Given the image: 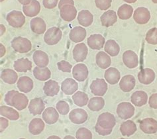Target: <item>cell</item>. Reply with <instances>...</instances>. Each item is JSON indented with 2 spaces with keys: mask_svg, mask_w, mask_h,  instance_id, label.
Here are the masks:
<instances>
[{
  "mask_svg": "<svg viewBox=\"0 0 157 139\" xmlns=\"http://www.w3.org/2000/svg\"><path fill=\"white\" fill-rule=\"evenodd\" d=\"M67 4H70V5L74 6V2L73 0H60L59 3V5H58V7H59V9H60L64 5H67Z\"/></svg>",
  "mask_w": 157,
  "mask_h": 139,
  "instance_id": "cell-52",
  "label": "cell"
},
{
  "mask_svg": "<svg viewBox=\"0 0 157 139\" xmlns=\"http://www.w3.org/2000/svg\"><path fill=\"white\" fill-rule=\"evenodd\" d=\"M9 125V121L3 117H0V132L3 133Z\"/></svg>",
  "mask_w": 157,
  "mask_h": 139,
  "instance_id": "cell-51",
  "label": "cell"
},
{
  "mask_svg": "<svg viewBox=\"0 0 157 139\" xmlns=\"http://www.w3.org/2000/svg\"><path fill=\"white\" fill-rule=\"evenodd\" d=\"M105 52L111 56H116L120 52V47L114 40L110 39L106 42L104 47Z\"/></svg>",
  "mask_w": 157,
  "mask_h": 139,
  "instance_id": "cell-39",
  "label": "cell"
},
{
  "mask_svg": "<svg viewBox=\"0 0 157 139\" xmlns=\"http://www.w3.org/2000/svg\"><path fill=\"white\" fill-rule=\"evenodd\" d=\"M33 73L35 78L40 81H47L50 79L51 76V72L47 67L40 68L36 66L34 68Z\"/></svg>",
  "mask_w": 157,
  "mask_h": 139,
  "instance_id": "cell-37",
  "label": "cell"
},
{
  "mask_svg": "<svg viewBox=\"0 0 157 139\" xmlns=\"http://www.w3.org/2000/svg\"><path fill=\"white\" fill-rule=\"evenodd\" d=\"M17 87L21 92L29 93L33 88V81L28 76H21L17 81Z\"/></svg>",
  "mask_w": 157,
  "mask_h": 139,
  "instance_id": "cell-21",
  "label": "cell"
},
{
  "mask_svg": "<svg viewBox=\"0 0 157 139\" xmlns=\"http://www.w3.org/2000/svg\"><path fill=\"white\" fill-rule=\"evenodd\" d=\"M111 2L112 0H95L96 7L102 11L108 9L111 6Z\"/></svg>",
  "mask_w": 157,
  "mask_h": 139,
  "instance_id": "cell-45",
  "label": "cell"
},
{
  "mask_svg": "<svg viewBox=\"0 0 157 139\" xmlns=\"http://www.w3.org/2000/svg\"><path fill=\"white\" fill-rule=\"evenodd\" d=\"M77 139H92V134L90 130L85 127H81L76 133Z\"/></svg>",
  "mask_w": 157,
  "mask_h": 139,
  "instance_id": "cell-43",
  "label": "cell"
},
{
  "mask_svg": "<svg viewBox=\"0 0 157 139\" xmlns=\"http://www.w3.org/2000/svg\"><path fill=\"white\" fill-rule=\"evenodd\" d=\"M77 19L80 25L87 27L92 24L94 21V15L88 10L84 9L78 13Z\"/></svg>",
  "mask_w": 157,
  "mask_h": 139,
  "instance_id": "cell-28",
  "label": "cell"
},
{
  "mask_svg": "<svg viewBox=\"0 0 157 139\" xmlns=\"http://www.w3.org/2000/svg\"><path fill=\"white\" fill-rule=\"evenodd\" d=\"M96 62L98 66L101 69L109 68L111 64L110 56L105 52H99L96 56Z\"/></svg>",
  "mask_w": 157,
  "mask_h": 139,
  "instance_id": "cell-35",
  "label": "cell"
},
{
  "mask_svg": "<svg viewBox=\"0 0 157 139\" xmlns=\"http://www.w3.org/2000/svg\"><path fill=\"white\" fill-rule=\"evenodd\" d=\"M56 108L60 114L63 115H67L70 111V106L67 102L64 101H59L56 105Z\"/></svg>",
  "mask_w": 157,
  "mask_h": 139,
  "instance_id": "cell-44",
  "label": "cell"
},
{
  "mask_svg": "<svg viewBox=\"0 0 157 139\" xmlns=\"http://www.w3.org/2000/svg\"><path fill=\"white\" fill-rule=\"evenodd\" d=\"M57 66L59 70L63 72H71L72 66L66 60H62L57 63Z\"/></svg>",
  "mask_w": 157,
  "mask_h": 139,
  "instance_id": "cell-46",
  "label": "cell"
},
{
  "mask_svg": "<svg viewBox=\"0 0 157 139\" xmlns=\"http://www.w3.org/2000/svg\"><path fill=\"white\" fill-rule=\"evenodd\" d=\"M40 5L37 0H32L30 4L23 6V11L25 15L27 17H33L39 13Z\"/></svg>",
  "mask_w": 157,
  "mask_h": 139,
  "instance_id": "cell-25",
  "label": "cell"
},
{
  "mask_svg": "<svg viewBox=\"0 0 157 139\" xmlns=\"http://www.w3.org/2000/svg\"><path fill=\"white\" fill-rule=\"evenodd\" d=\"M0 46H1V56H1V58H2V57H3L4 55H5L6 50L5 47H4L2 43L0 44Z\"/></svg>",
  "mask_w": 157,
  "mask_h": 139,
  "instance_id": "cell-54",
  "label": "cell"
},
{
  "mask_svg": "<svg viewBox=\"0 0 157 139\" xmlns=\"http://www.w3.org/2000/svg\"><path fill=\"white\" fill-rule=\"evenodd\" d=\"M59 113L54 107H48L43 113L44 121L48 125H52L56 122L59 118Z\"/></svg>",
  "mask_w": 157,
  "mask_h": 139,
  "instance_id": "cell-24",
  "label": "cell"
},
{
  "mask_svg": "<svg viewBox=\"0 0 157 139\" xmlns=\"http://www.w3.org/2000/svg\"><path fill=\"white\" fill-rule=\"evenodd\" d=\"M88 53V47L84 43L78 44L73 49L74 59L77 62H83L87 58Z\"/></svg>",
  "mask_w": 157,
  "mask_h": 139,
  "instance_id": "cell-14",
  "label": "cell"
},
{
  "mask_svg": "<svg viewBox=\"0 0 157 139\" xmlns=\"http://www.w3.org/2000/svg\"><path fill=\"white\" fill-rule=\"evenodd\" d=\"M134 106L129 102H122L117 107V113L121 119H128L134 115Z\"/></svg>",
  "mask_w": 157,
  "mask_h": 139,
  "instance_id": "cell-4",
  "label": "cell"
},
{
  "mask_svg": "<svg viewBox=\"0 0 157 139\" xmlns=\"http://www.w3.org/2000/svg\"><path fill=\"white\" fill-rule=\"evenodd\" d=\"M6 31V28L4 27L3 24H1V36L3 35V34Z\"/></svg>",
  "mask_w": 157,
  "mask_h": 139,
  "instance_id": "cell-55",
  "label": "cell"
},
{
  "mask_svg": "<svg viewBox=\"0 0 157 139\" xmlns=\"http://www.w3.org/2000/svg\"><path fill=\"white\" fill-rule=\"evenodd\" d=\"M31 31L35 34L42 35L46 32L47 24L43 19L40 17H35L30 23Z\"/></svg>",
  "mask_w": 157,
  "mask_h": 139,
  "instance_id": "cell-23",
  "label": "cell"
},
{
  "mask_svg": "<svg viewBox=\"0 0 157 139\" xmlns=\"http://www.w3.org/2000/svg\"><path fill=\"white\" fill-rule=\"evenodd\" d=\"M119 139H126V138H119Z\"/></svg>",
  "mask_w": 157,
  "mask_h": 139,
  "instance_id": "cell-61",
  "label": "cell"
},
{
  "mask_svg": "<svg viewBox=\"0 0 157 139\" xmlns=\"http://www.w3.org/2000/svg\"><path fill=\"white\" fill-rule=\"evenodd\" d=\"M90 88L94 95L101 97L104 96L107 92V84L104 79L97 78L92 81Z\"/></svg>",
  "mask_w": 157,
  "mask_h": 139,
  "instance_id": "cell-6",
  "label": "cell"
},
{
  "mask_svg": "<svg viewBox=\"0 0 157 139\" xmlns=\"http://www.w3.org/2000/svg\"><path fill=\"white\" fill-rule=\"evenodd\" d=\"M87 43L90 48L93 50H100L104 47L105 38L101 35L94 34L89 36Z\"/></svg>",
  "mask_w": 157,
  "mask_h": 139,
  "instance_id": "cell-17",
  "label": "cell"
},
{
  "mask_svg": "<svg viewBox=\"0 0 157 139\" xmlns=\"http://www.w3.org/2000/svg\"><path fill=\"white\" fill-rule=\"evenodd\" d=\"M32 0H18V2L22 4L23 6H27L29 4H30Z\"/></svg>",
  "mask_w": 157,
  "mask_h": 139,
  "instance_id": "cell-53",
  "label": "cell"
},
{
  "mask_svg": "<svg viewBox=\"0 0 157 139\" xmlns=\"http://www.w3.org/2000/svg\"><path fill=\"white\" fill-rule=\"evenodd\" d=\"M123 61L124 64L130 69L135 68L139 65L138 56L132 51H127L123 53Z\"/></svg>",
  "mask_w": 157,
  "mask_h": 139,
  "instance_id": "cell-13",
  "label": "cell"
},
{
  "mask_svg": "<svg viewBox=\"0 0 157 139\" xmlns=\"http://www.w3.org/2000/svg\"><path fill=\"white\" fill-rule=\"evenodd\" d=\"M59 0H43V4L45 8L52 9L56 7Z\"/></svg>",
  "mask_w": 157,
  "mask_h": 139,
  "instance_id": "cell-47",
  "label": "cell"
},
{
  "mask_svg": "<svg viewBox=\"0 0 157 139\" xmlns=\"http://www.w3.org/2000/svg\"><path fill=\"white\" fill-rule=\"evenodd\" d=\"M44 122L40 118H33L29 125V130L33 135H38L43 131L44 129Z\"/></svg>",
  "mask_w": 157,
  "mask_h": 139,
  "instance_id": "cell-31",
  "label": "cell"
},
{
  "mask_svg": "<svg viewBox=\"0 0 157 139\" xmlns=\"http://www.w3.org/2000/svg\"><path fill=\"white\" fill-rule=\"evenodd\" d=\"M123 1L128 3H133L137 2V0H123Z\"/></svg>",
  "mask_w": 157,
  "mask_h": 139,
  "instance_id": "cell-56",
  "label": "cell"
},
{
  "mask_svg": "<svg viewBox=\"0 0 157 139\" xmlns=\"http://www.w3.org/2000/svg\"><path fill=\"white\" fill-rule=\"evenodd\" d=\"M29 104V100L27 97L24 93L17 92L14 94V96L12 97L11 106L14 107L19 111L25 109Z\"/></svg>",
  "mask_w": 157,
  "mask_h": 139,
  "instance_id": "cell-8",
  "label": "cell"
},
{
  "mask_svg": "<svg viewBox=\"0 0 157 139\" xmlns=\"http://www.w3.org/2000/svg\"><path fill=\"white\" fill-rule=\"evenodd\" d=\"M131 103L137 107L146 105L148 101V95L143 91H136L131 97Z\"/></svg>",
  "mask_w": 157,
  "mask_h": 139,
  "instance_id": "cell-29",
  "label": "cell"
},
{
  "mask_svg": "<svg viewBox=\"0 0 157 139\" xmlns=\"http://www.w3.org/2000/svg\"><path fill=\"white\" fill-rule=\"evenodd\" d=\"M1 79L8 84H14L18 79V75L13 70L6 68L1 73Z\"/></svg>",
  "mask_w": 157,
  "mask_h": 139,
  "instance_id": "cell-34",
  "label": "cell"
},
{
  "mask_svg": "<svg viewBox=\"0 0 157 139\" xmlns=\"http://www.w3.org/2000/svg\"><path fill=\"white\" fill-rule=\"evenodd\" d=\"M43 91L45 95L48 97L56 96L60 91V86L57 81L50 80L44 83Z\"/></svg>",
  "mask_w": 157,
  "mask_h": 139,
  "instance_id": "cell-27",
  "label": "cell"
},
{
  "mask_svg": "<svg viewBox=\"0 0 157 139\" xmlns=\"http://www.w3.org/2000/svg\"><path fill=\"white\" fill-rule=\"evenodd\" d=\"M63 139H76V138L71 135H67Z\"/></svg>",
  "mask_w": 157,
  "mask_h": 139,
  "instance_id": "cell-58",
  "label": "cell"
},
{
  "mask_svg": "<svg viewBox=\"0 0 157 139\" xmlns=\"http://www.w3.org/2000/svg\"><path fill=\"white\" fill-rule=\"evenodd\" d=\"M11 44L13 50L21 54L29 52L32 48V44L30 40L27 38L22 37V36L15 37L12 40Z\"/></svg>",
  "mask_w": 157,
  "mask_h": 139,
  "instance_id": "cell-1",
  "label": "cell"
},
{
  "mask_svg": "<svg viewBox=\"0 0 157 139\" xmlns=\"http://www.w3.org/2000/svg\"><path fill=\"white\" fill-rule=\"evenodd\" d=\"M137 125L131 120H127L122 122L120 126V131L123 136L130 137L137 131Z\"/></svg>",
  "mask_w": 157,
  "mask_h": 139,
  "instance_id": "cell-33",
  "label": "cell"
},
{
  "mask_svg": "<svg viewBox=\"0 0 157 139\" xmlns=\"http://www.w3.org/2000/svg\"><path fill=\"white\" fill-rule=\"evenodd\" d=\"M47 139H61L58 136H55V135H52V136H51L49 137Z\"/></svg>",
  "mask_w": 157,
  "mask_h": 139,
  "instance_id": "cell-57",
  "label": "cell"
},
{
  "mask_svg": "<svg viewBox=\"0 0 157 139\" xmlns=\"http://www.w3.org/2000/svg\"><path fill=\"white\" fill-rule=\"evenodd\" d=\"M104 77L105 80L111 85H115L119 82L121 78L120 72L117 68L111 67L107 70L105 72Z\"/></svg>",
  "mask_w": 157,
  "mask_h": 139,
  "instance_id": "cell-30",
  "label": "cell"
},
{
  "mask_svg": "<svg viewBox=\"0 0 157 139\" xmlns=\"http://www.w3.org/2000/svg\"><path fill=\"white\" fill-rule=\"evenodd\" d=\"M152 2L154 3H157V0H152Z\"/></svg>",
  "mask_w": 157,
  "mask_h": 139,
  "instance_id": "cell-59",
  "label": "cell"
},
{
  "mask_svg": "<svg viewBox=\"0 0 157 139\" xmlns=\"http://www.w3.org/2000/svg\"><path fill=\"white\" fill-rule=\"evenodd\" d=\"M86 36V30L81 26L74 27L69 33V38L72 42L78 43L85 39Z\"/></svg>",
  "mask_w": 157,
  "mask_h": 139,
  "instance_id": "cell-19",
  "label": "cell"
},
{
  "mask_svg": "<svg viewBox=\"0 0 157 139\" xmlns=\"http://www.w3.org/2000/svg\"><path fill=\"white\" fill-rule=\"evenodd\" d=\"M6 20L12 27L21 28L25 23V17L21 11L13 10L7 15Z\"/></svg>",
  "mask_w": 157,
  "mask_h": 139,
  "instance_id": "cell-2",
  "label": "cell"
},
{
  "mask_svg": "<svg viewBox=\"0 0 157 139\" xmlns=\"http://www.w3.org/2000/svg\"><path fill=\"white\" fill-rule=\"evenodd\" d=\"M72 100L74 104L78 107H84L88 103V96L86 93L78 91L72 96Z\"/></svg>",
  "mask_w": 157,
  "mask_h": 139,
  "instance_id": "cell-41",
  "label": "cell"
},
{
  "mask_svg": "<svg viewBox=\"0 0 157 139\" xmlns=\"http://www.w3.org/2000/svg\"><path fill=\"white\" fill-rule=\"evenodd\" d=\"M63 36V32L59 27H51L45 32L44 41L48 45H55L59 43Z\"/></svg>",
  "mask_w": 157,
  "mask_h": 139,
  "instance_id": "cell-3",
  "label": "cell"
},
{
  "mask_svg": "<svg viewBox=\"0 0 157 139\" xmlns=\"http://www.w3.org/2000/svg\"><path fill=\"white\" fill-rule=\"evenodd\" d=\"M146 41L152 45L157 44V28L154 27L148 30L146 34Z\"/></svg>",
  "mask_w": 157,
  "mask_h": 139,
  "instance_id": "cell-42",
  "label": "cell"
},
{
  "mask_svg": "<svg viewBox=\"0 0 157 139\" xmlns=\"http://www.w3.org/2000/svg\"><path fill=\"white\" fill-rule=\"evenodd\" d=\"M60 15L64 21L70 22L76 18L77 10L74 6L67 4V5H64L60 9Z\"/></svg>",
  "mask_w": 157,
  "mask_h": 139,
  "instance_id": "cell-10",
  "label": "cell"
},
{
  "mask_svg": "<svg viewBox=\"0 0 157 139\" xmlns=\"http://www.w3.org/2000/svg\"><path fill=\"white\" fill-rule=\"evenodd\" d=\"M139 127L146 134H155L157 133V121L153 118H144L140 122Z\"/></svg>",
  "mask_w": 157,
  "mask_h": 139,
  "instance_id": "cell-9",
  "label": "cell"
},
{
  "mask_svg": "<svg viewBox=\"0 0 157 139\" xmlns=\"http://www.w3.org/2000/svg\"><path fill=\"white\" fill-rule=\"evenodd\" d=\"M0 115L11 121H17L19 118V113L17 111L6 105H2L0 107Z\"/></svg>",
  "mask_w": 157,
  "mask_h": 139,
  "instance_id": "cell-36",
  "label": "cell"
},
{
  "mask_svg": "<svg viewBox=\"0 0 157 139\" xmlns=\"http://www.w3.org/2000/svg\"><path fill=\"white\" fill-rule=\"evenodd\" d=\"M19 139H25V138H19Z\"/></svg>",
  "mask_w": 157,
  "mask_h": 139,
  "instance_id": "cell-62",
  "label": "cell"
},
{
  "mask_svg": "<svg viewBox=\"0 0 157 139\" xmlns=\"http://www.w3.org/2000/svg\"><path fill=\"white\" fill-rule=\"evenodd\" d=\"M29 111L33 115H40L44 111L45 105L43 100L40 97L34 98L30 101L29 105Z\"/></svg>",
  "mask_w": 157,
  "mask_h": 139,
  "instance_id": "cell-16",
  "label": "cell"
},
{
  "mask_svg": "<svg viewBox=\"0 0 157 139\" xmlns=\"http://www.w3.org/2000/svg\"><path fill=\"white\" fill-rule=\"evenodd\" d=\"M148 104L152 109H157V93H153L150 96Z\"/></svg>",
  "mask_w": 157,
  "mask_h": 139,
  "instance_id": "cell-49",
  "label": "cell"
},
{
  "mask_svg": "<svg viewBox=\"0 0 157 139\" xmlns=\"http://www.w3.org/2000/svg\"><path fill=\"white\" fill-rule=\"evenodd\" d=\"M97 124L101 128L105 129H113L116 124V119L115 116L109 112L101 113L98 117Z\"/></svg>",
  "mask_w": 157,
  "mask_h": 139,
  "instance_id": "cell-5",
  "label": "cell"
},
{
  "mask_svg": "<svg viewBox=\"0 0 157 139\" xmlns=\"http://www.w3.org/2000/svg\"><path fill=\"white\" fill-rule=\"evenodd\" d=\"M155 79V73L153 70L146 68H143L138 73V80L140 83L144 85H149Z\"/></svg>",
  "mask_w": 157,
  "mask_h": 139,
  "instance_id": "cell-15",
  "label": "cell"
},
{
  "mask_svg": "<svg viewBox=\"0 0 157 139\" xmlns=\"http://www.w3.org/2000/svg\"><path fill=\"white\" fill-rule=\"evenodd\" d=\"M13 67L18 72H27L32 68V62L28 58H21L15 61Z\"/></svg>",
  "mask_w": 157,
  "mask_h": 139,
  "instance_id": "cell-32",
  "label": "cell"
},
{
  "mask_svg": "<svg viewBox=\"0 0 157 139\" xmlns=\"http://www.w3.org/2000/svg\"><path fill=\"white\" fill-rule=\"evenodd\" d=\"M102 26L109 27L113 26L117 21V15L113 10H108L103 13L100 17Z\"/></svg>",
  "mask_w": 157,
  "mask_h": 139,
  "instance_id": "cell-22",
  "label": "cell"
},
{
  "mask_svg": "<svg viewBox=\"0 0 157 139\" xmlns=\"http://www.w3.org/2000/svg\"><path fill=\"white\" fill-rule=\"evenodd\" d=\"M136 80L135 77L132 75H126L123 76L119 82V88L124 92H130L135 88Z\"/></svg>",
  "mask_w": 157,
  "mask_h": 139,
  "instance_id": "cell-20",
  "label": "cell"
},
{
  "mask_svg": "<svg viewBox=\"0 0 157 139\" xmlns=\"http://www.w3.org/2000/svg\"><path fill=\"white\" fill-rule=\"evenodd\" d=\"M151 19V13L147 8L140 7L137 8L134 11L133 19L139 24H147Z\"/></svg>",
  "mask_w": 157,
  "mask_h": 139,
  "instance_id": "cell-7",
  "label": "cell"
},
{
  "mask_svg": "<svg viewBox=\"0 0 157 139\" xmlns=\"http://www.w3.org/2000/svg\"><path fill=\"white\" fill-rule=\"evenodd\" d=\"M88 115L85 110L82 109H74L69 113V118L73 123L80 125L87 121Z\"/></svg>",
  "mask_w": 157,
  "mask_h": 139,
  "instance_id": "cell-11",
  "label": "cell"
},
{
  "mask_svg": "<svg viewBox=\"0 0 157 139\" xmlns=\"http://www.w3.org/2000/svg\"><path fill=\"white\" fill-rule=\"evenodd\" d=\"M17 92V91L16 90H11L8 92L5 96V98H4V101L6 103L7 105L11 106V100L12 97L14 96V94Z\"/></svg>",
  "mask_w": 157,
  "mask_h": 139,
  "instance_id": "cell-50",
  "label": "cell"
},
{
  "mask_svg": "<svg viewBox=\"0 0 157 139\" xmlns=\"http://www.w3.org/2000/svg\"><path fill=\"white\" fill-rule=\"evenodd\" d=\"M95 129H96V131L101 136H107L109 135L112 132V129H105L104 128H101V126H99L97 123L95 126Z\"/></svg>",
  "mask_w": 157,
  "mask_h": 139,
  "instance_id": "cell-48",
  "label": "cell"
},
{
  "mask_svg": "<svg viewBox=\"0 0 157 139\" xmlns=\"http://www.w3.org/2000/svg\"><path fill=\"white\" fill-rule=\"evenodd\" d=\"M89 71L84 64L80 63L74 66L72 69V76L78 81H84L88 76Z\"/></svg>",
  "mask_w": 157,
  "mask_h": 139,
  "instance_id": "cell-12",
  "label": "cell"
},
{
  "mask_svg": "<svg viewBox=\"0 0 157 139\" xmlns=\"http://www.w3.org/2000/svg\"><path fill=\"white\" fill-rule=\"evenodd\" d=\"M78 89V84L76 80L72 78L65 79L61 84V89L67 96L72 95Z\"/></svg>",
  "mask_w": 157,
  "mask_h": 139,
  "instance_id": "cell-18",
  "label": "cell"
},
{
  "mask_svg": "<svg viewBox=\"0 0 157 139\" xmlns=\"http://www.w3.org/2000/svg\"><path fill=\"white\" fill-rule=\"evenodd\" d=\"M33 59L35 64L40 68L47 67L49 62L48 56L47 53L39 50L34 52L33 54Z\"/></svg>",
  "mask_w": 157,
  "mask_h": 139,
  "instance_id": "cell-26",
  "label": "cell"
},
{
  "mask_svg": "<svg viewBox=\"0 0 157 139\" xmlns=\"http://www.w3.org/2000/svg\"><path fill=\"white\" fill-rule=\"evenodd\" d=\"M133 8L128 4H123L119 7L117 11V15L119 18L121 20L129 19L133 15Z\"/></svg>",
  "mask_w": 157,
  "mask_h": 139,
  "instance_id": "cell-40",
  "label": "cell"
},
{
  "mask_svg": "<svg viewBox=\"0 0 157 139\" xmlns=\"http://www.w3.org/2000/svg\"><path fill=\"white\" fill-rule=\"evenodd\" d=\"M0 1H1V2H3L4 1V0H0Z\"/></svg>",
  "mask_w": 157,
  "mask_h": 139,
  "instance_id": "cell-60",
  "label": "cell"
},
{
  "mask_svg": "<svg viewBox=\"0 0 157 139\" xmlns=\"http://www.w3.org/2000/svg\"><path fill=\"white\" fill-rule=\"evenodd\" d=\"M105 100L101 97H94L90 99L88 103V108L92 111H100L104 107Z\"/></svg>",
  "mask_w": 157,
  "mask_h": 139,
  "instance_id": "cell-38",
  "label": "cell"
}]
</instances>
